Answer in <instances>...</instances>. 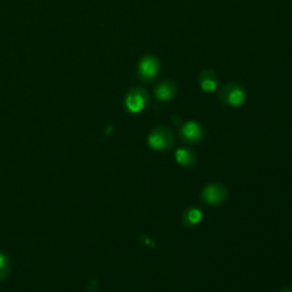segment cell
Returning <instances> with one entry per match:
<instances>
[{
  "mask_svg": "<svg viewBox=\"0 0 292 292\" xmlns=\"http://www.w3.org/2000/svg\"><path fill=\"white\" fill-rule=\"evenodd\" d=\"M149 147L154 151H167L173 145V135L171 130L167 127H158L149 134L148 136Z\"/></svg>",
  "mask_w": 292,
  "mask_h": 292,
  "instance_id": "6da1fadb",
  "label": "cell"
},
{
  "mask_svg": "<svg viewBox=\"0 0 292 292\" xmlns=\"http://www.w3.org/2000/svg\"><path fill=\"white\" fill-rule=\"evenodd\" d=\"M220 100L226 105L240 106L245 100V92L241 86L235 82L227 83L220 92Z\"/></svg>",
  "mask_w": 292,
  "mask_h": 292,
  "instance_id": "7a4b0ae2",
  "label": "cell"
},
{
  "mask_svg": "<svg viewBox=\"0 0 292 292\" xmlns=\"http://www.w3.org/2000/svg\"><path fill=\"white\" fill-rule=\"evenodd\" d=\"M228 195L227 189L221 184H209L202 190L201 199L208 206H218L224 202Z\"/></svg>",
  "mask_w": 292,
  "mask_h": 292,
  "instance_id": "3957f363",
  "label": "cell"
},
{
  "mask_svg": "<svg viewBox=\"0 0 292 292\" xmlns=\"http://www.w3.org/2000/svg\"><path fill=\"white\" fill-rule=\"evenodd\" d=\"M159 70V61L152 55H145L138 65V75L143 81L152 82L158 76Z\"/></svg>",
  "mask_w": 292,
  "mask_h": 292,
  "instance_id": "277c9868",
  "label": "cell"
},
{
  "mask_svg": "<svg viewBox=\"0 0 292 292\" xmlns=\"http://www.w3.org/2000/svg\"><path fill=\"white\" fill-rule=\"evenodd\" d=\"M148 102V95L144 89H131L126 97V107L131 113H138L145 109Z\"/></svg>",
  "mask_w": 292,
  "mask_h": 292,
  "instance_id": "5b68a950",
  "label": "cell"
},
{
  "mask_svg": "<svg viewBox=\"0 0 292 292\" xmlns=\"http://www.w3.org/2000/svg\"><path fill=\"white\" fill-rule=\"evenodd\" d=\"M179 136L180 140L185 142V143L195 144L202 141L203 131L200 124L195 122V121H189L180 128Z\"/></svg>",
  "mask_w": 292,
  "mask_h": 292,
  "instance_id": "8992f818",
  "label": "cell"
},
{
  "mask_svg": "<svg viewBox=\"0 0 292 292\" xmlns=\"http://www.w3.org/2000/svg\"><path fill=\"white\" fill-rule=\"evenodd\" d=\"M177 93V86L176 83L171 80H165L161 83L156 86L154 90L155 97L160 100H170L173 98Z\"/></svg>",
  "mask_w": 292,
  "mask_h": 292,
  "instance_id": "52a82bcc",
  "label": "cell"
},
{
  "mask_svg": "<svg viewBox=\"0 0 292 292\" xmlns=\"http://www.w3.org/2000/svg\"><path fill=\"white\" fill-rule=\"evenodd\" d=\"M200 85L204 92L213 93L218 86V76L213 70H204L200 74Z\"/></svg>",
  "mask_w": 292,
  "mask_h": 292,
  "instance_id": "ba28073f",
  "label": "cell"
},
{
  "mask_svg": "<svg viewBox=\"0 0 292 292\" xmlns=\"http://www.w3.org/2000/svg\"><path fill=\"white\" fill-rule=\"evenodd\" d=\"M176 161L179 163L180 166L186 167V168H191L196 163V155L192 149L187 148H178L175 153Z\"/></svg>",
  "mask_w": 292,
  "mask_h": 292,
  "instance_id": "9c48e42d",
  "label": "cell"
},
{
  "mask_svg": "<svg viewBox=\"0 0 292 292\" xmlns=\"http://www.w3.org/2000/svg\"><path fill=\"white\" fill-rule=\"evenodd\" d=\"M201 219H202V213L197 208H189L183 215V222L189 227L199 224Z\"/></svg>",
  "mask_w": 292,
  "mask_h": 292,
  "instance_id": "30bf717a",
  "label": "cell"
},
{
  "mask_svg": "<svg viewBox=\"0 0 292 292\" xmlns=\"http://www.w3.org/2000/svg\"><path fill=\"white\" fill-rule=\"evenodd\" d=\"M8 268H9L8 265L0 266V281H1L2 279H5V276L7 275V273H8Z\"/></svg>",
  "mask_w": 292,
  "mask_h": 292,
  "instance_id": "8fae6325",
  "label": "cell"
},
{
  "mask_svg": "<svg viewBox=\"0 0 292 292\" xmlns=\"http://www.w3.org/2000/svg\"><path fill=\"white\" fill-rule=\"evenodd\" d=\"M282 292H292V290H284V291H282Z\"/></svg>",
  "mask_w": 292,
  "mask_h": 292,
  "instance_id": "7c38bea8",
  "label": "cell"
}]
</instances>
